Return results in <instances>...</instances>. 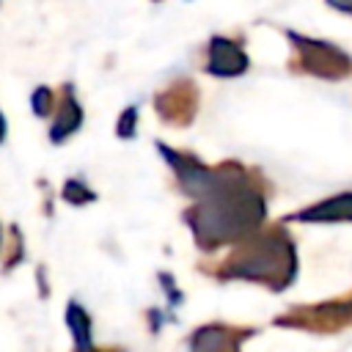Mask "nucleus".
I'll use <instances>...</instances> for the list:
<instances>
[{
  "mask_svg": "<svg viewBox=\"0 0 352 352\" xmlns=\"http://www.w3.org/2000/svg\"><path fill=\"white\" fill-rule=\"evenodd\" d=\"M55 104H58V94H55L50 85L33 88V94H30V107H33V113H36L38 118H47V116L55 110Z\"/></svg>",
  "mask_w": 352,
  "mask_h": 352,
  "instance_id": "nucleus-6",
  "label": "nucleus"
},
{
  "mask_svg": "<svg viewBox=\"0 0 352 352\" xmlns=\"http://www.w3.org/2000/svg\"><path fill=\"white\" fill-rule=\"evenodd\" d=\"M248 69H250V58H248V52H245V47H242L239 38L214 33L206 41V50H204V72L209 77L234 80V77H242Z\"/></svg>",
  "mask_w": 352,
  "mask_h": 352,
  "instance_id": "nucleus-2",
  "label": "nucleus"
},
{
  "mask_svg": "<svg viewBox=\"0 0 352 352\" xmlns=\"http://www.w3.org/2000/svg\"><path fill=\"white\" fill-rule=\"evenodd\" d=\"M154 107H157V116L168 124H176V126H184L195 118V110H198V88L192 80L182 77V80H173L168 88H162L157 96H154Z\"/></svg>",
  "mask_w": 352,
  "mask_h": 352,
  "instance_id": "nucleus-3",
  "label": "nucleus"
},
{
  "mask_svg": "<svg viewBox=\"0 0 352 352\" xmlns=\"http://www.w3.org/2000/svg\"><path fill=\"white\" fill-rule=\"evenodd\" d=\"M0 3H3V0H0Z\"/></svg>",
  "mask_w": 352,
  "mask_h": 352,
  "instance_id": "nucleus-12",
  "label": "nucleus"
},
{
  "mask_svg": "<svg viewBox=\"0 0 352 352\" xmlns=\"http://www.w3.org/2000/svg\"><path fill=\"white\" fill-rule=\"evenodd\" d=\"M69 324L74 327V338H77V344L82 346V349H88V341H91V333H88V316H85V311L80 308V305H69Z\"/></svg>",
  "mask_w": 352,
  "mask_h": 352,
  "instance_id": "nucleus-7",
  "label": "nucleus"
},
{
  "mask_svg": "<svg viewBox=\"0 0 352 352\" xmlns=\"http://www.w3.org/2000/svg\"><path fill=\"white\" fill-rule=\"evenodd\" d=\"M292 50V69L319 80H344L352 72V55L333 41L314 38L297 30H283Z\"/></svg>",
  "mask_w": 352,
  "mask_h": 352,
  "instance_id": "nucleus-1",
  "label": "nucleus"
},
{
  "mask_svg": "<svg viewBox=\"0 0 352 352\" xmlns=\"http://www.w3.org/2000/svg\"><path fill=\"white\" fill-rule=\"evenodd\" d=\"M151 3H162V0H151Z\"/></svg>",
  "mask_w": 352,
  "mask_h": 352,
  "instance_id": "nucleus-11",
  "label": "nucleus"
},
{
  "mask_svg": "<svg viewBox=\"0 0 352 352\" xmlns=\"http://www.w3.org/2000/svg\"><path fill=\"white\" fill-rule=\"evenodd\" d=\"M6 140V118H3V113H0V143Z\"/></svg>",
  "mask_w": 352,
  "mask_h": 352,
  "instance_id": "nucleus-10",
  "label": "nucleus"
},
{
  "mask_svg": "<svg viewBox=\"0 0 352 352\" xmlns=\"http://www.w3.org/2000/svg\"><path fill=\"white\" fill-rule=\"evenodd\" d=\"M135 129H138V107L129 104L121 110V116L116 121V135L118 138H135Z\"/></svg>",
  "mask_w": 352,
  "mask_h": 352,
  "instance_id": "nucleus-8",
  "label": "nucleus"
},
{
  "mask_svg": "<svg viewBox=\"0 0 352 352\" xmlns=\"http://www.w3.org/2000/svg\"><path fill=\"white\" fill-rule=\"evenodd\" d=\"M305 223H336V220H352V192L333 195L324 204H316L297 214Z\"/></svg>",
  "mask_w": 352,
  "mask_h": 352,
  "instance_id": "nucleus-5",
  "label": "nucleus"
},
{
  "mask_svg": "<svg viewBox=\"0 0 352 352\" xmlns=\"http://www.w3.org/2000/svg\"><path fill=\"white\" fill-rule=\"evenodd\" d=\"M80 126H82V104H80V99L74 94V85L66 82V85H60V94H58L55 118H52V126H50V140L52 143H63Z\"/></svg>",
  "mask_w": 352,
  "mask_h": 352,
  "instance_id": "nucleus-4",
  "label": "nucleus"
},
{
  "mask_svg": "<svg viewBox=\"0 0 352 352\" xmlns=\"http://www.w3.org/2000/svg\"><path fill=\"white\" fill-rule=\"evenodd\" d=\"M333 11H338V14H346V16H352V0H324Z\"/></svg>",
  "mask_w": 352,
  "mask_h": 352,
  "instance_id": "nucleus-9",
  "label": "nucleus"
}]
</instances>
